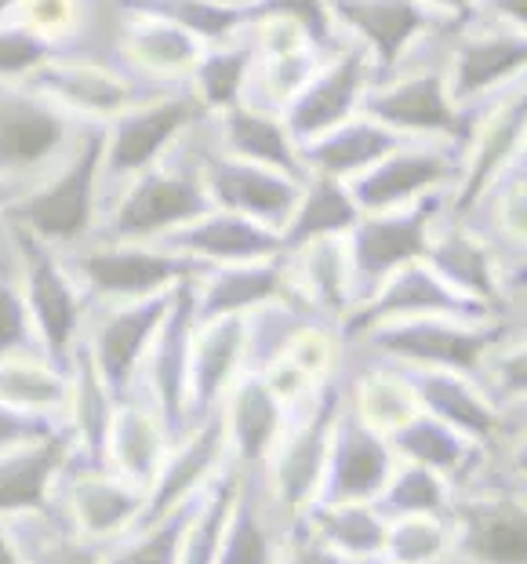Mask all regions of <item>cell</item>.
<instances>
[{"mask_svg":"<svg viewBox=\"0 0 527 564\" xmlns=\"http://www.w3.org/2000/svg\"><path fill=\"white\" fill-rule=\"evenodd\" d=\"M0 401L33 415H52L66 423L69 371L58 368L47 354L0 357Z\"/></svg>","mask_w":527,"mask_h":564,"instance_id":"cell-42","label":"cell"},{"mask_svg":"<svg viewBox=\"0 0 527 564\" xmlns=\"http://www.w3.org/2000/svg\"><path fill=\"white\" fill-rule=\"evenodd\" d=\"M251 69H255V41L208 44L189 74V91L211 117H219L230 106L244 102Z\"/></svg>","mask_w":527,"mask_h":564,"instance_id":"cell-44","label":"cell"},{"mask_svg":"<svg viewBox=\"0 0 527 564\" xmlns=\"http://www.w3.org/2000/svg\"><path fill=\"white\" fill-rule=\"evenodd\" d=\"M487 8L498 19H509L513 26H520V33L527 37V0H487Z\"/></svg>","mask_w":527,"mask_h":564,"instance_id":"cell-57","label":"cell"},{"mask_svg":"<svg viewBox=\"0 0 527 564\" xmlns=\"http://www.w3.org/2000/svg\"><path fill=\"white\" fill-rule=\"evenodd\" d=\"M386 441L407 463L429 466V470L440 477H454V481H459V477L470 474L473 448L465 444L459 430H451L448 423H440V419L429 412H415L411 419H404L397 430H389Z\"/></svg>","mask_w":527,"mask_h":564,"instance_id":"cell-43","label":"cell"},{"mask_svg":"<svg viewBox=\"0 0 527 564\" xmlns=\"http://www.w3.org/2000/svg\"><path fill=\"white\" fill-rule=\"evenodd\" d=\"M22 84L30 91L44 95V99H52L55 106H63L69 117H77L84 124H110L113 117L128 113L131 106L164 91L150 88V80H142L131 69L95 63V58H74L63 52H55Z\"/></svg>","mask_w":527,"mask_h":564,"instance_id":"cell-9","label":"cell"},{"mask_svg":"<svg viewBox=\"0 0 527 564\" xmlns=\"http://www.w3.org/2000/svg\"><path fill=\"white\" fill-rule=\"evenodd\" d=\"M11 354H44L37 343V328H33L26 292H22L19 278V256L11 230L0 223V357Z\"/></svg>","mask_w":527,"mask_h":564,"instance_id":"cell-47","label":"cell"},{"mask_svg":"<svg viewBox=\"0 0 527 564\" xmlns=\"http://www.w3.org/2000/svg\"><path fill=\"white\" fill-rule=\"evenodd\" d=\"M404 379L418 398V404H422V412L437 415L440 423L459 430L462 437L491 441L502 430V419L495 415V408H487V401L459 376V371L407 368Z\"/></svg>","mask_w":527,"mask_h":564,"instance_id":"cell-34","label":"cell"},{"mask_svg":"<svg viewBox=\"0 0 527 564\" xmlns=\"http://www.w3.org/2000/svg\"><path fill=\"white\" fill-rule=\"evenodd\" d=\"M448 546V528L440 518L429 513H411V518H393L386 528V550L389 564H433Z\"/></svg>","mask_w":527,"mask_h":564,"instance_id":"cell-51","label":"cell"},{"mask_svg":"<svg viewBox=\"0 0 527 564\" xmlns=\"http://www.w3.org/2000/svg\"><path fill=\"white\" fill-rule=\"evenodd\" d=\"M375 77L378 74H375V66H371V55L361 44L342 47V52L334 55L331 63L320 66L317 74L306 80V88L281 110L292 139L298 147H306L309 139L353 121V117L361 113V102L371 84H375Z\"/></svg>","mask_w":527,"mask_h":564,"instance_id":"cell-14","label":"cell"},{"mask_svg":"<svg viewBox=\"0 0 527 564\" xmlns=\"http://www.w3.org/2000/svg\"><path fill=\"white\" fill-rule=\"evenodd\" d=\"M69 459H74L69 426L55 437L0 452V518L15 521L52 510L58 477H63Z\"/></svg>","mask_w":527,"mask_h":564,"instance_id":"cell-25","label":"cell"},{"mask_svg":"<svg viewBox=\"0 0 527 564\" xmlns=\"http://www.w3.org/2000/svg\"><path fill=\"white\" fill-rule=\"evenodd\" d=\"M219 4H237V8H241V4H255V0H219Z\"/></svg>","mask_w":527,"mask_h":564,"instance_id":"cell-63","label":"cell"},{"mask_svg":"<svg viewBox=\"0 0 527 564\" xmlns=\"http://www.w3.org/2000/svg\"><path fill=\"white\" fill-rule=\"evenodd\" d=\"M26 564H102V550L91 539L77 535L55 510L30 513L11 521Z\"/></svg>","mask_w":527,"mask_h":564,"instance_id":"cell-46","label":"cell"},{"mask_svg":"<svg viewBox=\"0 0 527 564\" xmlns=\"http://www.w3.org/2000/svg\"><path fill=\"white\" fill-rule=\"evenodd\" d=\"M22 8V0H0V22H8Z\"/></svg>","mask_w":527,"mask_h":564,"instance_id":"cell-61","label":"cell"},{"mask_svg":"<svg viewBox=\"0 0 527 564\" xmlns=\"http://www.w3.org/2000/svg\"><path fill=\"white\" fill-rule=\"evenodd\" d=\"M63 259L77 278L88 306L139 303V299L172 292L183 281H197L208 270L204 262L161 245L131 241H88L74 251H63Z\"/></svg>","mask_w":527,"mask_h":564,"instance_id":"cell-4","label":"cell"},{"mask_svg":"<svg viewBox=\"0 0 527 564\" xmlns=\"http://www.w3.org/2000/svg\"><path fill=\"white\" fill-rule=\"evenodd\" d=\"M161 248L197 259L204 267H233V262H255V259L281 256L284 241H281V230H270V226L244 219V215H237V212L211 208L208 215H200L197 223L167 234Z\"/></svg>","mask_w":527,"mask_h":564,"instance_id":"cell-26","label":"cell"},{"mask_svg":"<svg viewBox=\"0 0 527 564\" xmlns=\"http://www.w3.org/2000/svg\"><path fill=\"white\" fill-rule=\"evenodd\" d=\"M167 452H172V434H167L157 404L142 390H131L124 401H117L110 444H106V466L121 474L124 481L150 491Z\"/></svg>","mask_w":527,"mask_h":564,"instance_id":"cell-29","label":"cell"},{"mask_svg":"<svg viewBox=\"0 0 527 564\" xmlns=\"http://www.w3.org/2000/svg\"><path fill=\"white\" fill-rule=\"evenodd\" d=\"M200 172L211 208L237 212L244 219L270 226V230H284L298 197H303V183H295L292 175H281L273 167L251 161H237L215 147L200 150Z\"/></svg>","mask_w":527,"mask_h":564,"instance_id":"cell-18","label":"cell"},{"mask_svg":"<svg viewBox=\"0 0 527 564\" xmlns=\"http://www.w3.org/2000/svg\"><path fill=\"white\" fill-rule=\"evenodd\" d=\"M375 507L386 521L411 518V513L440 518V513L448 510V485H444V477L433 474L429 466L404 463L400 470L389 474V481L382 488V496L375 499Z\"/></svg>","mask_w":527,"mask_h":564,"instance_id":"cell-49","label":"cell"},{"mask_svg":"<svg viewBox=\"0 0 527 564\" xmlns=\"http://www.w3.org/2000/svg\"><path fill=\"white\" fill-rule=\"evenodd\" d=\"M0 564H26L22 561L15 528H11V521H4V518H0Z\"/></svg>","mask_w":527,"mask_h":564,"instance_id":"cell-59","label":"cell"},{"mask_svg":"<svg viewBox=\"0 0 527 564\" xmlns=\"http://www.w3.org/2000/svg\"><path fill=\"white\" fill-rule=\"evenodd\" d=\"M309 532L320 543L331 546L334 554L350 561H371L386 550V528L389 521L382 518L375 502H309L298 513Z\"/></svg>","mask_w":527,"mask_h":564,"instance_id":"cell-38","label":"cell"},{"mask_svg":"<svg viewBox=\"0 0 527 564\" xmlns=\"http://www.w3.org/2000/svg\"><path fill=\"white\" fill-rule=\"evenodd\" d=\"M393 474V448L386 434L367 426L353 404L334 419L328 470L314 502H375Z\"/></svg>","mask_w":527,"mask_h":564,"instance_id":"cell-19","label":"cell"},{"mask_svg":"<svg viewBox=\"0 0 527 564\" xmlns=\"http://www.w3.org/2000/svg\"><path fill=\"white\" fill-rule=\"evenodd\" d=\"M208 212L211 197L204 186L200 153H186L178 142L161 164L139 172L124 186H117L113 197H106L95 241L161 245L167 234L197 223Z\"/></svg>","mask_w":527,"mask_h":564,"instance_id":"cell-2","label":"cell"},{"mask_svg":"<svg viewBox=\"0 0 527 564\" xmlns=\"http://www.w3.org/2000/svg\"><path fill=\"white\" fill-rule=\"evenodd\" d=\"M204 121H211V113L197 102L194 91L183 88H164L150 95L146 102L131 106L128 113L113 117L106 131V150H102V186L106 194L117 186H124L128 178H135L146 167L161 164L189 131H197Z\"/></svg>","mask_w":527,"mask_h":564,"instance_id":"cell-5","label":"cell"},{"mask_svg":"<svg viewBox=\"0 0 527 564\" xmlns=\"http://www.w3.org/2000/svg\"><path fill=\"white\" fill-rule=\"evenodd\" d=\"M498 387L502 393H509V398L527 393V343L498 365Z\"/></svg>","mask_w":527,"mask_h":564,"instance_id":"cell-56","label":"cell"},{"mask_svg":"<svg viewBox=\"0 0 527 564\" xmlns=\"http://www.w3.org/2000/svg\"><path fill=\"white\" fill-rule=\"evenodd\" d=\"M527 139V84L520 91H513L495 113L487 117V124L470 135V161H465L459 175V197H454V215H470L481 197H487L502 172L517 161Z\"/></svg>","mask_w":527,"mask_h":564,"instance_id":"cell-27","label":"cell"},{"mask_svg":"<svg viewBox=\"0 0 527 564\" xmlns=\"http://www.w3.org/2000/svg\"><path fill=\"white\" fill-rule=\"evenodd\" d=\"M361 215L364 212L356 208L350 186L328 175H309L303 183V197H298L292 219L281 230L284 251L292 256V251L314 245L320 237H345Z\"/></svg>","mask_w":527,"mask_h":564,"instance_id":"cell-36","label":"cell"},{"mask_svg":"<svg viewBox=\"0 0 527 564\" xmlns=\"http://www.w3.org/2000/svg\"><path fill=\"white\" fill-rule=\"evenodd\" d=\"M437 215H440V197L429 194L415 204H404V208L361 215V219H356L353 230L345 234L356 306L367 303L397 270L426 259V248L433 241Z\"/></svg>","mask_w":527,"mask_h":564,"instance_id":"cell-7","label":"cell"},{"mask_svg":"<svg viewBox=\"0 0 527 564\" xmlns=\"http://www.w3.org/2000/svg\"><path fill=\"white\" fill-rule=\"evenodd\" d=\"M527 69V37L524 33H476L462 37L454 52V69L448 77V91L454 102H473L484 91L498 88L502 80Z\"/></svg>","mask_w":527,"mask_h":564,"instance_id":"cell-35","label":"cell"},{"mask_svg":"<svg viewBox=\"0 0 527 564\" xmlns=\"http://www.w3.org/2000/svg\"><path fill=\"white\" fill-rule=\"evenodd\" d=\"M498 223L506 226V234L527 241V178L517 175L513 183L498 189Z\"/></svg>","mask_w":527,"mask_h":564,"instance_id":"cell-55","label":"cell"},{"mask_svg":"<svg viewBox=\"0 0 527 564\" xmlns=\"http://www.w3.org/2000/svg\"><path fill=\"white\" fill-rule=\"evenodd\" d=\"M102 150H106L102 124H88L77 150L52 175H44L37 186L26 189L19 200H11L8 212L0 215V223L33 234L37 241L52 245L55 251H74L95 241L102 223V204H106Z\"/></svg>","mask_w":527,"mask_h":564,"instance_id":"cell-1","label":"cell"},{"mask_svg":"<svg viewBox=\"0 0 527 564\" xmlns=\"http://www.w3.org/2000/svg\"><path fill=\"white\" fill-rule=\"evenodd\" d=\"M361 339L375 354L411 368L476 371L481 357L502 339V328H459L451 317H415L367 328Z\"/></svg>","mask_w":527,"mask_h":564,"instance_id":"cell-16","label":"cell"},{"mask_svg":"<svg viewBox=\"0 0 527 564\" xmlns=\"http://www.w3.org/2000/svg\"><path fill=\"white\" fill-rule=\"evenodd\" d=\"M22 197V189H15V186H8V183H0V215L8 212V204L11 200H19Z\"/></svg>","mask_w":527,"mask_h":564,"instance_id":"cell-60","label":"cell"},{"mask_svg":"<svg viewBox=\"0 0 527 564\" xmlns=\"http://www.w3.org/2000/svg\"><path fill=\"white\" fill-rule=\"evenodd\" d=\"M342 387L334 379H325L317 390V401L309 404L306 419L292 434L281 441L277 455L266 463V491L273 507L284 513V524H292L309 502L320 496L328 470V452H331V434L334 419L342 412Z\"/></svg>","mask_w":527,"mask_h":564,"instance_id":"cell-8","label":"cell"},{"mask_svg":"<svg viewBox=\"0 0 527 564\" xmlns=\"http://www.w3.org/2000/svg\"><path fill=\"white\" fill-rule=\"evenodd\" d=\"M295 278H292V256L255 259V262H233V267H208L197 278V324L233 314H255V310L292 303Z\"/></svg>","mask_w":527,"mask_h":564,"instance_id":"cell-21","label":"cell"},{"mask_svg":"<svg viewBox=\"0 0 527 564\" xmlns=\"http://www.w3.org/2000/svg\"><path fill=\"white\" fill-rule=\"evenodd\" d=\"M361 113L378 121L397 135H440L465 147L470 142V121L462 106L451 99L448 77L440 69H415L389 84H371Z\"/></svg>","mask_w":527,"mask_h":564,"instance_id":"cell-13","label":"cell"},{"mask_svg":"<svg viewBox=\"0 0 527 564\" xmlns=\"http://www.w3.org/2000/svg\"><path fill=\"white\" fill-rule=\"evenodd\" d=\"M197 328V281H183L175 288L167 317L157 328L146 365L139 371L135 390L157 404L172 444L189 430V346Z\"/></svg>","mask_w":527,"mask_h":564,"instance_id":"cell-12","label":"cell"},{"mask_svg":"<svg viewBox=\"0 0 527 564\" xmlns=\"http://www.w3.org/2000/svg\"><path fill=\"white\" fill-rule=\"evenodd\" d=\"M121 11L131 15L164 19L172 26L186 30L204 47L237 41L244 30H251L262 19V4H219V0H121Z\"/></svg>","mask_w":527,"mask_h":564,"instance_id":"cell-39","label":"cell"},{"mask_svg":"<svg viewBox=\"0 0 527 564\" xmlns=\"http://www.w3.org/2000/svg\"><path fill=\"white\" fill-rule=\"evenodd\" d=\"M121 15L124 22L121 33H117V44H121V55L131 66V74H139L142 80H183L194 74L204 52L197 37H189L186 30H178L164 19L131 15V11H121Z\"/></svg>","mask_w":527,"mask_h":564,"instance_id":"cell-33","label":"cell"},{"mask_svg":"<svg viewBox=\"0 0 527 564\" xmlns=\"http://www.w3.org/2000/svg\"><path fill=\"white\" fill-rule=\"evenodd\" d=\"M415 317H459V321H481L491 317V310L476 299L459 295L448 281L437 278V270L426 259L397 270L378 288L375 295L353 310L342 321L345 339H361L367 328L389 321H415Z\"/></svg>","mask_w":527,"mask_h":564,"instance_id":"cell-15","label":"cell"},{"mask_svg":"<svg viewBox=\"0 0 527 564\" xmlns=\"http://www.w3.org/2000/svg\"><path fill=\"white\" fill-rule=\"evenodd\" d=\"M84 128L26 84L0 80V183L26 194L77 150Z\"/></svg>","mask_w":527,"mask_h":564,"instance_id":"cell-3","label":"cell"},{"mask_svg":"<svg viewBox=\"0 0 527 564\" xmlns=\"http://www.w3.org/2000/svg\"><path fill=\"white\" fill-rule=\"evenodd\" d=\"M277 564H364V561H350V557L334 554L331 546L320 543V539L295 518L284 532V550Z\"/></svg>","mask_w":527,"mask_h":564,"instance_id":"cell-54","label":"cell"},{"mask_svg":"<svg viewBox=\"0 0 527 564\" xmlns=\"http://www.w3.org/2000/svg\"><path fill=\"white\" fill-rule=\"evenodd\" d=\"M459 175H462V167L454 164L448 153L404 142L400 150L386 153L375 167H367L364 175H356L353 183H345V186H350L356 208L364 215H375V212H393V208H404V204H415L429 194H437L440 186Z\"/></svg>","mask_w":527,"mask_h":564,"instance_id":"cell-22","label":"cell"},{"mask_svg":"<svg viewBox=\"0 0 527 564\" xmlns=\"http://www.w3.org/2000/svg\"><path fill=\"white\" fill-rule=\"evenodd\" d=\"M63 430H66L63 419L33 415V412H22V408H11L0 401V452L19 448V444H30V441L55 437V434H63Z\"/></svg>","mask_w":527,"mask_h":564,"instance_id":"cell-53","label":"cell"},{"mask_svg":"<svg viewBox=\"0 0 527 564\" xmlns=\"http://www.w3.org/2000/svg\"><path fill=\"white\" fill-rule=\"evenodd\" d=\"M8 230H11V241H15L22 292H26V306L33 317V328H37L41 350L52 357L58 368L69 371V357L77 350V343L84 335V321H88V310H91L88 299H84L77 278L69 273L63 251L37 241V237L26 230H15V226H8Z\"/></svg>","mask_w":527,"mask_h":564,"instance_id":"cell-6","label":"cell"},{"mask_svg":"<svg viewBox=\"0 0 527 564\" xmlns=\"http://www.w3.org/2000/svg\"><path fill=\"white\" fill-rule=\"evenodd\" d=\"M513 463H517L520 474H527V444H520V452H517V459H513Z\"/></svg>","mask_w":527,"mask_h":564,"instance_id":"cell-62","label":"cell"},{"mask_svg":"<svg viewBox=\"0 0 527 564\" xmlns=\"http://www.w3.org/2000/svg\"><path fill=\"white\" fill-rule=\"evenodd\" d=\"M146 488L124 481L121 474L106 470V466H84L69 459L63 477H58L52 510L77 535L110 546L139 524L142 510H146Z\"/></svg>","mask_w":527,"mask_h":564,"instance_id":"cell-11","label":"cell"},{"mask_svg":"<svg viewBox=\"0 0 527 564\" xmlns=\"http://www.w3.org/2000/svg\"><path fill=\"white\" fill-rule=\"evenodd\" d=\"M172 295L175 288L164 295L139 299V303H102L88 310L84 343H88L91 361L117 401H124L135 390L139 371L167 317V306H172Z\"/></svg>","mask_w":527,"mask_h":564,"instance_id":"cell-10","label":"cell"},{"mask_svg":"<svg viewBox=\"0 0 527 564\" xmlns=\"http://www.w3.org/2000/svg\"><path fill=\"white\" fill-rule=\"evenodd\" d=\"M200 496L194 502H186V507H178L175 513H167L164 521L150 524V528H135V532L121 535L117 543H110L102 550V564H178L186 524H189V518H194Z\"/></svg>","mask_w":527,"mask_h":564,"instance_id":"cell-48","label":"cell"},{"mask_svg":"<svg viewBox=\"0 0 527 564\" xmlns=\"http://www.w3.org/2000/svg\"><path fill=\"white\" fill-rule=\"evenodd\" d=\"M404 142H411V139H404L397 131L371 121V117L356 113L353 121L309 139L306 147H298V153H303V164L309 175H328V178H339V183H353L356 175L375 167L386 153L400 150Z\"/></svg>","mask_w":527,"mask_h":564,"instance_id":"cell-32","label":"cell"},{"mask_svg":"<svg viewBox=\"0 0 527 564\" xmlns=\"http://www.w3.org/2000/svg\"><path fill=\"white\" fill-rule=\"evenodd\" d=\"M426 262L437 270V278L448 281L459 295L484 303L491 314L502 310L498 278H495V267H491V251L481 237H473L470 230H462V226L433 234V241L426 248Z\"/></svg>","mask_w":527,"mask_h":564,"instance_id":"cell-37","label":"cell"},{"mask_svg":"<svg viewBox=\"0 0 527 564\" xmlns=\"http://www.w3.org/2000/svg\"><path fill=\"white\" fill-rule=\"evenodd\" d=\"M226 459H230V441H226V415L219 404L215 412H208L200 423H194L172 444L161 474L153 477L146 510H142L135 528L157 524L167 518V513H175L178 507L194 502L200 491L215 481V474L222 470ZM135 528H131V532H135Z\"/></svg>","mask_w":527,"mask_h":564,"instance_id":"cell-17","label":"cell"},{"mask_svg":"<svg viewBox=\"0 0 527 564\" xmlns=\"http://www.w3.org/2000/svg\"><path fill=\"white\" fill-rule=\"evenodd\" d=\"M422 4H429L433 11H440V15H448L451 22H470V19H473V4H476V0H422Z\"/></svg>","mask_w":527,"mask_h":564,"instance_id":"cell-58","label":"cell"},{"mask_svg":"<svg viewBox=\"0 0 527 564\" xmlns=\"http://www.w3.org/2000/svg\"><path fill=\"white\" fill-rule=\"evenodd\" d=\"M52 55H55V44L44 41L26 22H19V19L0 22V80L22 84Z\"/></svg>","mask_w":527,"mask_h":564,"instance_id":"cell-52","label":"cell"},{"mask_svg":"<svg viewBox=\"0 0 527 564\" xmlns=\"http://www.w3.org/2000/svg\"><path fill=\"white\" fill-rule=\"evenodd\" d=\"M226 415V441H230V459L241 466V474H262L281 441L284 430V401L270 387L262 371H241L230 393L222 398Z\"/></svg>","mask_w":527,"mask_h":564,"instance_id":"cell-23","label":"cell"},{"mask_svg":"<svg viewBox=\"0 0 527 564\" xmlns=\"http://www.w3.org/2000/svg\"><path fill=\"white\" fill-rule=\"evenodd\" d=\"M292 259L298 267L295 288H303L309 303L339 324L350 317V310L356 306V292L345 237H320V241L292 251Z\"/></svg>","mask_w":527,"mask_h":564,"instance_id":"cell-40","label":"cell"},{"mask_svg":"<svg viewBox=\"0 0 527 564\" xmlns=\"http://www.w3.org/2000/svg\"><path fill=\"white\" fill-rule=\"evenodd\" d=\"M237 488H241V466L233 459H226L222 470L215 474V481L204 488L194 518L186 524L178 564H215L219 561L222 532H226V521H230Z\"/></svg>","mask_w":527,"mask_h":564,"instance_id":"cell-45","label":"cell"},{"mask_svg":"<svg viewBox=\"0 0 527 564\" xmlns=\"http://www.w3.org/2000/svg\"><path fill=\"white\" fill-rule=\"evenodd\" d=\"M248 365V317L200 321L189 346V426L215 412Z\"/></svg>","mask_w":527,"mask_h":564,"instance_id":"cell-24","label":"cell"},{"mask_svg":"<svg viewBox=\"0 0 527 564\" xmlns=\"http://www.w3.org/2000/svg\"><path fill=\"white\" fill-rule=\"evenodd\" d=\"M353 408L361 412L367 426H375L378 434H389L397 430L404 419H411L418 412V398L407 387L404 376H386V371H375L361 382L356 390Z\"/></svg>","mask_w":527,"mask_h":564,"instance_id":"cell-50","label":"cell"},{"mask_svg":"<svg viewBox=\"0 0 527 564\" xmlns=\"http://www.w3.org/2000/svg\"><path fill=\"white\" fill-rule=\"evenodd\" d=\"M215 124H219V147L215 150L230 153L237 161L273 167L281 175H292L295 183H306L309 178L303 153H298V142L292 139L281 113L259 110L251 102H237L215 117Z\"/></svg>","mask_w":527,"mask_h":564,"instance_id":"cell-30","label":"cell"},{"mask_svg":"<svg viewBox=\"0 0 527 564\" xmlns=\"http://www.w3.org/2000/svg\"><path fill=\"white\" fill-rule=\"evenodd\" d=\"M262 488H266V477L262 474H241V488H237L230 521H226V532H222L219 561L215 564H277L281 561L284 539L273 532V521H266Z\"/></svg>","mask_w":527,"mask_h":564,"instance_id":"cell-41","label":"cell"},{"mask_svg":"<svg viewBox=\"0 0 527 564\" xmlns=\"http://www.w3.org/2000/svg\"><path fill=\"white\" fill-rule=\"evenodd\" d=\"M459 554L476 564H527V507L517 496H476L454 507Z\"/></svg>","mask_w":527,"mask_h":564,"instance_id":"cell-28","label":"cell"},{"mask_svg":"<svg viewBox=\"0 0 527 564\" xmlns=\"http://www.w3.org/2000/svg\"><path fill=\"white\" fill-rule=\"evenodd\" d=\"M117 415V398L99 376L91 361L88 343H77L74 357H69V408L66 426L74 437V459L84 466H106V444H110V426ZM110 470V466H106Z\"/></svg>","mask_w":527,"mask_h":564,"instance_id":"cell-31","label":"cell"},{"mask_svg":"<svg viewBox=\"0 0 527 564\" xmlns=\"http://www.w3.org/2000/svg\"><path fill=\"white\" fill-rule=\"evenodd\" d=\"M331 22L350 30L371 55L375 74H393L422 33L440 26V11L422 0H328Z\"/></svg>","mask_w":527,"mask_h":564,"instance_id":"cell-20","label":"cell"}]
</instances>
